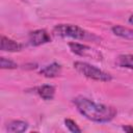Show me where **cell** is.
<instances>
[{
	"instance_id": "cell-6",
	"label": "cell",
	"mask_w": 133,
	"mask_h": 133,
	"mask_svg": "<svg viewBox=\"0 0 133 133\" xmlns=\"http://www.w3.org/2000/svg\"><path fill=\"white\" fill-rule=\"evenodd\" d=\"M22 48H23V46L20 43L16 42V41H14L9 37H6L4 35L1 36V42H0L1 51H4V52H19V51L22 50Z\"/></svg>"
},
{
	"instance_id": "cell-11",
	"label": "cell",
	"mask_w": 133,
	"mask_h": 133,
	"mask_svg": "<svg viewBox=\"0 0 133 133\" xmlns=\"http://www.w3.org/2000/svg\"><path fill=\"white\" fill-rule=\"evenodd\" d=\"M116 64L121 68L133 70V54H122L116 58Z\"/></svg>"
},
{
	"instance_id": "cell-10",
	"label": "cell",
	"mask_w": 133,
	"mask_h": 133,
	"mask_svg": "<svg viewBox=\"0 0 133 133\" xmlns=\"http://www.w3.org/2000/svg\"><path fill=\"white\" fill-rule=\"evenodd\" d=\"M111 31L116 35L125 39L133 41V29L122 26V25H114L111 28Z\"/></svg>"
},
{
	"instance_id": "cell-15",
	"label": "cell",
	"mask_w": 133,
	"mask_h": 133,
	"mask_svg": "<svg viewBox=\"0 0 133 133\" xmlns=\"http://www.w3.org/2000/svg\"><path fill=\"white\" fill-rule=\"evenodd\" d=\"M128 21H129V23L131 24V25H133V14L129 17V19H128Z\"/></svg>"
},
{
	"instance_id": "cell-5",
	"label": "cell",
	"mask_w": 133,
	"mask_h": 133,
	"mask_svg": "<svg viewBox=\"0 0 133 133\" xmlns=\"http://www.w3.org/2000/svg\"><path fill=\"white\" fill-rule=\"evenodd\" d=\"M51 42L50 34L45 29H36L28 34V43L30 46L38 47L45 44H48Z\"/></svg>"
},
{
	"instance_id": "cell-4",
	"label": "cell",
	"mask_w": 133,
	"mask_h": 133,
	"mask_svg": "<svg viewBox=\"0 0 133 133\" xmlns=\"http://www.w3.org/2000/svg\"><path fill=\"white\" fill-rule=\"evenodd\" d=\"M69 48H70L72 53H74V54H76L78 56L91 58V59H96V60L102 59L101 53L98 52L97 50L92 49L91 47L87 46V45H83V44L72 42V43H69Z\"/></svg>"
},
{
	"instance_id": "cell-8",
	"label": "cell",
	"mask_w": 133,
	"mask_h": 133,
	"mask_svg": "<svg viewBox=\"0 0 133 133\" xmlns=\"http://www.w3.org/2000/svg\"><path fill=\"white\" fill-rule=\"evenodd\" d=\"M28 128V123L20 119H14L6 124V131L10 133H22Z\"/></svg>"
},
{
	"instance_id": "cell-2",
	"label": "cell",
	"mask_w": 133,
	"mask_h": 133,
	"mask_svg": "<svg viewBox=\"0 0 133 133\" xmlns=\"http://www.w3.org/2000/svg\"><path fill=\"white\" fill-rule=\"evenodd\" d=\"M53 34L62 38H73L79 41H99V37L94 33L74 24H58L53 28Z\"/></svg>"
},
{
	"instance_id": "cell-3",
	"label": "cell",
	"mask_w": 133,
	"mask_h": 133,
	"mask_svg": "<svg viewBox=\"0 0 133 133\" xmlns=\"http://www.w3.org/2000/svg\"><path fill=\"white\" fill-rule=\"evenodd\" d=\"M74 69L81 74L82 76L95 80V81H100V82H108L112 79V76L109 73L104 72L103 70L88 63L85 61H75L73 63Z\"/></svg>"
},
{
	"instance_id": "cell-7",
	"label": "cell",
	"mask_w": 133,
	"mask_h": 133,
	"mask_svg": "<svg viewBox=\"0 0 133 133\" xmlns=\"http://www.w3.org/2000/svg\"><path fill=\"white\" fill-rule=\"evenodd\" d=\"M61 70H62V68L59 63L52 62V63L42 68L39 71V74L46 78H55L61 74Z\"/></svg>"
},
{
	"instance_id": "cell-14",
	"label": "cell",
	"mask_w": 133,
	"mask_h": 133,
	"mask_svg": "<svg viewBox=\"0 0 133 133\" xmlns=\"http://www.w3.org/2000/svg\"><path fill=\"white\" fill-rule=\"evenodd\" d=\"M123 130L126 131V132H133V127L132 126H124L123 127Z\"/></svg>"
},
{
	"instance_id": "cell-12",
	"label": "cell",
	"mask_w": 133,
	"mask_h": 133,
	"mask_svg": "<svg viewBox=\"0 0 133 133\" xmlns=\"http://www.w3.org/2000/svg\"><path fill=\"white\" fill-rule=\"evenodd\" d=\"M0 66L1 69H7V70H14L18 68L17 62H15L14 60L6 58V57H1L0 58Z\"/></svg>"
},
{
	"instance_id": "cell-1",
	"label": "cell",
	"mask_w": 133,
	"mask_h": 133,
	"mask_svg": "<svg viewBox=\"0 0 133 133\" xmlns=\"http://www.w3.org/2000/svg\"><path fill=\"white\" fill-rule=\"evenodd\" d=\"M73 103L77 110L85 118L95 123H108L111 122L116 116V109L105 105L96 103L88 98L83 96H78L73 99Z\"/></svg>"
},
{
	"instance_id": "cell-9",
	"label": "cell",
	"mask_w": 133,
	"mask_h": 133,
	"mask_svg": "<svg viewBox=\"0 0 133 133\" xmlns=\"http://www.w3.org/2000/svg\"><path fill=\"white\" fill-rule=\"evenodd\" d=\"M37 95L45 101H50L54 99L55 96V87L51 84H44L36 88Z\"/></svg>"
},
{
	"instance_id": "cell-13",
	"label": "cell",
	"mask_w": 133,
	"mask_h": 133,
	"mask_svg": "<svg viewBox=\"0 0 133 133\" xmlns=\"http://www.w3.org/2000/svg\"><path fill=\"white\" fill-rule=\"evenodd\" d=\"M64 125L69 129V131H71L73 133H80L81 132V129L78 127V125L75 123V121H73L71 118H65L64 119Z\"/></svg>"
}]
</instances>
